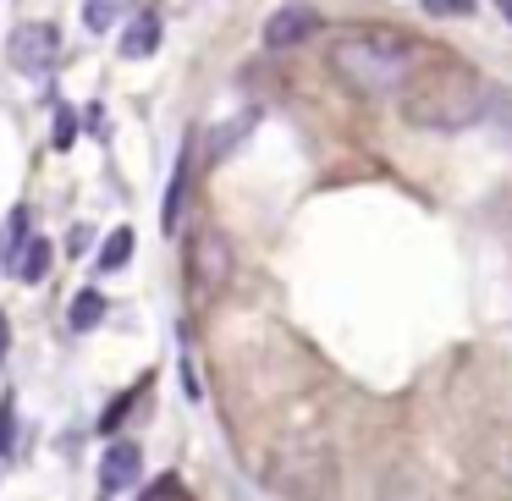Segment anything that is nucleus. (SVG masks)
Instances as JSON below:
<instances>
[{
    "label": "nucleus",
    "instance_id": "nucleus-1",
    "mask_svg": "<svg viewBox=\"0 0 512 501\" xmlns=\"http://www.w3.org/2000/svg\"><path fill=\"white\" fill-rule=\"evenodd\" d=\"M419 61L424 50L397 28H353V34H336L331 45V72L358 94H402Z\"/></svg>",
    "mask_w": 512,
    "mask_h": 501
},
{
    "label": "nucleus",
    "instance_id": "nucleus-2",
    "mask_svg": "<svg viewBox=\"0 0 512 501\" xmlns=\"http://www.w3.org/2000/svg\"><path fill=\"white\" fill-rule=\"evenodd\" d=\"M402 100H408V122H419V127H463V122L485 116L490 89L479 78H468L463 67L424 72V61H419V72L408 78Z\"/></svg>",
    "mask_w": 512,
    "mask_h": 501
},
{
    "label": "nucleus",
    "instance_id": "nucleus-3",
    "mask_svg": "<svg viewBox=\"0 0 512 501\" xmlns=\"http://www.w3.org/2000/svg\"><path fill=\"white\" fill-rule=\"evenodd\" d=\"M56 50H61L56 23H23L12 34V45H6V56H12V67L23 72V78H39V72H50Z\"/></svg>",
    "mask_w": 512,
    "mask_h": 501
},
{
    "label": "nucleus",
    "instance_id": "nucleus-4",
    "mask_svg": "<svg viewBox=\"0 0 512 501\" xmlns=\"http://www.w3.org/2000/svg\"><path fill=\"white\" fill-rule=\"evenodd\" d=\"M226 276H232V243L221 232H199L193 237V292L210 298L226 287Z\"/></svg>",
    "mask_w": 512,
    "mask_h": 501
},
{
    "label": "nucleus",
    "instance_id": "nucleus-5",
    "mask_svg": "<svg viewBox=\"0 0 512 501\" xmlns=\"http://www.w3.org/2000/svg\"><path fill=\"white\" fill-rule=\"evenodd\" d=\"M314 28H320V12L292 0V6H281V12L265 23V45H270V50H292V45H303Z\"/></svg>",
    "mask_w": 512,
    "mask_h": 501
},
{
    "label": "nucleus",
    "instance_id": "nucleus-6",
    "mask_svg": "<svg viewBox=\"0 0 512 501\" xmlns=\"http://www.w3.org/2000/svg\"><path fill=\"white\" fill-rule=\"evenodd\" d=\"M138 474H144V452H138V441H111V452L100 457V490L116 496V490L138 485Z\"/></svg>",
    "mask_w": 512,
    "mask_h": 501
},
{
    "label": "nucleus",
    "instance_id": "nucleus-7",
    "mask_svg": "<svg viewBox=\"0 0 512 501\" xmlns=\"http://www.w3.org/2000/svg\"><path fill=\"white\" fill-rule=\"evenodd\" d=\"M155 50H160V17L138 12L122 34V61H144V56H155Z\"/></svg>",
    "mask_w": 512,
    "mask_h": 501
},
{
    "label": "nucleus",
    "instance_id": "nucleus-8",
    "mask_svg": "<svg viewBox=\"0 0 512 501\" xmlns=\"http://www.w3.org/2000/svg\"><path fill=\"white\" fill-rule=\"evenodd\" d=\"M193 144H182V160L177 171H171V188H166V210H160V221H166V232H177V215H182V199H188V177H193Z\"/></svg>",
    "mask_w": 512,
    "mask_h": 501
},
{
    "label": "nucleus",
    "instance_id": "nucleus-9",
    "mask_svg": "<svg viewBox=\"0 0 512 501\" xmlns=\"http://www.w3.org/2000/svg\"><path fill=\"white\" fill-rule=\"evenodd\" d=\"M45 270H50V237H28L23 254H17V265H12V276L28 281V287H39V281H45Z\"/></svg>",
    "mask_w": 512,
    "mask_h": 501
},
{
    "label": "nucleus",
    "instance_id": "nucleus-10",
    "mask_svg": "<svg viewBox=\"0 0 512 501\" xmlns=\"http://www.w3.org/2000/svg\"><path fill=\"white\" fill-rule=\"evenodd\" d=\"M23 243H28V210L17 204V210L6 215V226H0V265H6V270L17 265V254H23Z\"/></svg>",
    "mask_w": 512,
    "mask_h": 501
},
{
    "label": "nucleus",
    "instance_id": "nucleus-11",
    "mask_svg": "<svg viewBox=\"0 0 512 501\" xmlns=\"http://www.w3.org/2000/svg\"><path fill=\"white\" fill-rule=\"evenodd\" d=\"M100 320H105V298L94 287H83L78 298H72V309H67V325L72 331H94Z\"/></svg>",
    "mask_w": 512,
    "mask_h": 501
},
{
    "label": "nucleus",
    "instance_id": "nucleus-12",
    "mask_svg": "<svg viewBox=\"0 0 512 501\" xmlns=\"http://www.w3.org/2000/svg\"><path fill=\"white\" fill-rule=\"evenodd\" d=\"M127 259H133V226H116L111 232V243L100 248V270L111 276V270H122Z\"/></svg>",
    "mask_w": 512,
    "mask_h": 501
},
{
    "label": "nucleus",
    "instance_id": "nucleus-13",
    "mask_svg": "<svg viewBox=\"0 0 512 501\" xmlns=\"http://www.w3.org/2000/svg\"><path fill=\"white\" fill-rule=\"evenodd\" d=\"M12 446H17V397L6 391V397H0V463L12 457Z\"/></svg>",
    "mask_w": 512,
    "mask_h": 501
},
{
    "label": "nucleus",
    "instance_id": "nucleus-14",
    "mask_svg": "<svg viewBox=\"0 0 512 501\" xmlns=\"http://www.w3.org/2000/svg\"><path fill=\"white\" fill-rule=\"evenodd\" d=\"M254 122H259V111H243V116H237L232 127H221V133L210 138V144H215L210 155H232V144H237V138H243V133H248V127H254Z\"/></svg>",
    "mask_w": 512,
    "mask_h": 501
},
{
    "label": "nucleus",
    "instance_id": "nucleus-15",
    "mask_svg": "<svg viewBox=\"0 0 512 501\" xmlns=\"http://www.w3.org/2000/svg\"><path fill=\"white\" fill-rule=\"evenodd\" d=\"M116 23V0H83V28L89 34H105Z\"/></svg>",
    "mask_w": 512,
    "mask_h": 501
},
{
    "label": "nucleus",
    "instance_id": "nucleus-16",
    "mask_svg": "<svg viewBox=\"0 0 512 501\" xmlns=\"http://www.w3.org/2000/svg\"><path fill=\"white\" fill-rule=\"evenodd\" d=\"M78 144V122H72L67 105H56V149H72Z\"/></svg>",
    "mask_w": 512,
    "mask_h": 501
},
{
    "label": "nucleus",
    "instance_id": "nucleus-17",
    "mask_svg": "<svg viewBox=\"0 0 512 501\" xmlns=\"http://www.w3.org/2000/svg\"><path fill=\"white\" fill-rule=\"evenodd\" d=\"M424 12L430 17H468L474 12V0H424Z\"/></svg>",
    "mask_w": 512,
    "mask_h": 501
},
{
    "label": "nucleus",
    "instance_id": "nucleus-18",
    "mask_svg": "<svg viewBox=\"0 0 512 501\" xmlns=\"http://www.w3.org/2000/svg\"><path fill=\"white\" fill-rule=\"evenodd\" d=\"M127 402H133V391H127V397H116V402H111V413H100V430H116V424L127 419Z\"/></svg>",
    "mask_w": 512,
    "mask_h": 501
},
{
    "label": "nucleus",
    "instance_id": "nucleus-19",
    "mask_svg": "<svg viewBox=\"0 0 512 501\" xmlns=\"http://www.w3.org/2000/svg\"><path fill=\"white\" fill-rule=\"evenodd\" d=\"M6 342H12V331H6V314H0V364H6Z\"/></svg>",
    "mask_w": 512,
    "mask_h": 501
},
{
    "label": "nucleus",
    "instance_id": "nucleus-20",
    "mask_svg": "<svg viewBox=\"0 0 512 501\" xmlns=\"http://www.w3.org/2000/svg\"><path fill=\"white\" fill-rule=\"evenodd\" d=\"M501 12H507V17H512V0H501Z\"/></svg>",
    "mask_w": 512,
    "mask_h": 501
}]
</instances>
